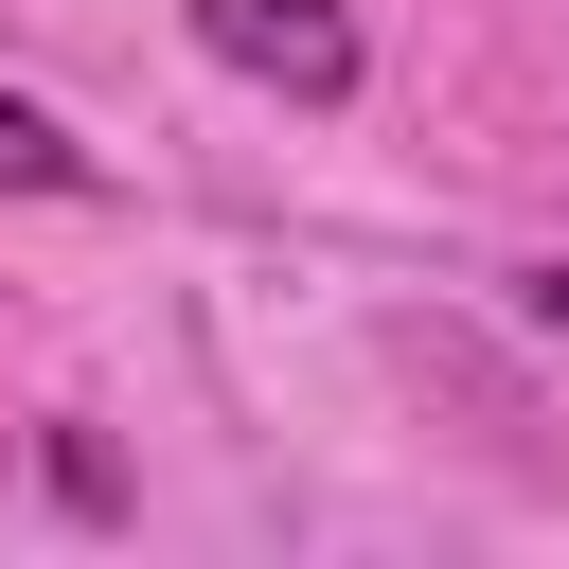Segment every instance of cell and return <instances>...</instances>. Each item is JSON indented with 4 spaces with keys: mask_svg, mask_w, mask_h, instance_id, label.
Instances as JSON below:
<instances>
[{
    "mask_svg": "<svg viewBox=\"0 0 569 569\" xmlns=\"http://www.w3.org/2000/svg\"><path fill=\"white\" fill-rule=\"evenodd\" d=\"M516 302H533V320H551V338H569V267H516Z\"/></svg>",
    "mask_w": 569,
    "mask_h": 569,
    "instance_id": "cell-3",
    "label": "cell"
},
{
    "mask_svg": "<svg viewBox=\"0 0 569 569\" xmlns=\"http://www.w3.org/2000/svg\"><path fill=\"white\" fill-rule=\"evenodd\" d=\"M18 196H89V142H71L36 89H0V213H18Z\"/></svg>",
    "mask_w": 569,
    "mask_h": 569,
    "instance_id": "cell-2",
    "label": "cell"
},
{
    "mask_svg": "<svg viewBox=\"0 0 569 569\" xmlns=\"http://www.w3.org/2000/svg\"><path fill=\"white\" fill-rule=\"evenodd\" d=\"M196 53L249 71V89H284V107H338L356 89V18L338 0H196Z\"/></svg>",
    "mask_w": 569,
    "mask_h": 569,
    "instance_id": "cell-1",
    "label": "cell"
}]
</instances>
